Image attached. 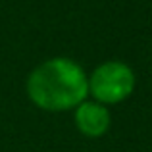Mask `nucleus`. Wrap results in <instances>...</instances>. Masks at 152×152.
<instances>
[{"label":"nucleus","instance_id":"f257e3e1","mask_svg":"<svg viewBox=\"0 0 152 152\" xmlns=\"http://www.w3.org/2000/svg\"><path fill=\"white\" fill-rule=\"evenodd\" d=\"M27 94L37 108L66 112L77 108L89 94V77L71 58H50L27 77Z\"/></svg>","mask_w":152,"mask_h":152},{"label":"nucleus","instance_id":"f03ea898","mask_svg":"<svg viewBox=\"0 0 152 152\" xmlns=\"http://www.w3.org/2000/svg\"><path fill=\"white\" fill-rule=\"evenodd\" d=\"M137 77L127 64L112 60L104 62L89 77V93L100 104H119L133 94Z\"/></svg>","mask_w":152,"mask_h":152},{"label":"nucleus","instance_id":"7ed1b4c3","mask_svg":"<svg viewBox=\"0 0 152 152\" xmlns=\"http://www.w3.org/2000/svg\"><path fill=\"white\" fill-rule=\"evenodd\" d=\"M75 125L85 137L98 139L110 129V112L96 100H83L75 108Z\"/></svg>","mask_w":152,"mask_h":152}]
</instances>
